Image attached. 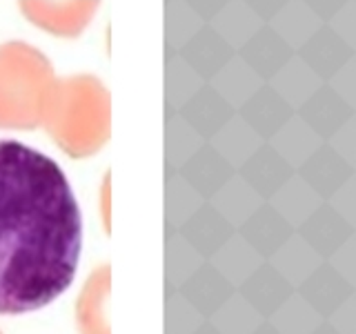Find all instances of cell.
<instances>
[{
  "instance_id": "6da1fadb",
  "label": "cell",
  "mask_w": 356,
  "mask_h": 334,
  "mask_svg": "<svg viewBox=\"0 0 356 334\" xmlns=\"http://www.w3.org/2000/svg\"><path fill=\"white\" fill-rule=\"evenodd\" d=\"M83 218L58 163L0 141V315H25L72 285Z\"/></svg>"
},
{
  "instance_id": "277c9868",
  "label": "cell",
  "mask_w": 356,
  "mask_h": 334,
  "mask_svg": "<svg viewBox=\"0 0 356 334\" xmlns=\"http://www.w3.org/2000/svg\"><path fill=\"white\" fill-rule=\"evenodd\" d=\"M109 299V265H100L89 276L76 305V321L81 334H109L107 321Z\"/></svg>"
},
{
  "instance_id": "5b68a950",
  "label": "cell",
  "mask_w": 356,
  "mask_h": 334,
  "mask_svg": "<svg viewBox=\"0 0 356 334\" xmlns=\"http://www.w3.org/2000/svg\"><path fill=\"white\" fill-rule=\"evenodd\" d=\"M0 334H3V332H0Z\"/></svg>"
},
{
  "instance_id": "7a4b0ae2",
  "label": "cell",
  "mask_w": 356,
  "mask_h": 334,
  "mask_svg": "<svg viewBox=\"0 0 356 334\" xmlns=\"http://www.w3.org/2000/svg\"><path fill=\"white\" fill-rule=\"evenodd\" d=\"M40 122L74 159L103 148L109 136V96L96 78L78 76L51 83L44 94Z\"/></svg>"
},
{
  "instance_id": "3957f363",
  "label": "cell",
  "mask_w": 356,
  "mask_h": 334,
  "mask_svg": "<svg viewBox=\"0 0 356 334\" xmlns=\"http://www.w3.org/2000/svg\"><path fill=\"white\" fill-rule=\"evenodd\" d=\"M47 61L25 45L0 51V127L29 129L40 125L44 94L49 89Z\"/></svg>"
}]
</instances>
